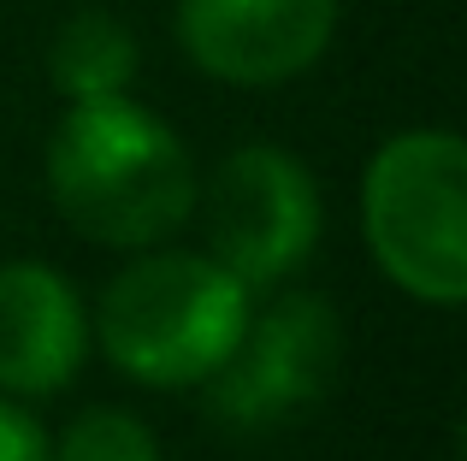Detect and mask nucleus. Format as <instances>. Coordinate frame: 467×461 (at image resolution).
Returning a JSON list of instances; mask_svg holds the SVG:
<instances>
[{
    "instance_id": "obj_1",
    "label": "nucleus",
    "mask_w": 467,
    "mask_h": 461,
    "mask_svg": "<svg viewBox=\"0 0 467 461\" xmlns=\"http://www.w3.org/2000/svg\"><path fill=\"white\" fill-rule=\"evenodd\" d=\"M47 196L101 249H154L195 213V160L183 137L130 95L71 101L47 142Z\"/></svg>"
},
{
    "instance_id": "obj_2",
    "label": "nucleus",
    "mask_w": 467,
    "mask_h": 461,
    "mask_svg": "<svg viewBox=\"0 0 467 461\" xmlns=\"http://www.w3.org/2000/svg\"><path fill=\"white\" fill-rule=\"evenodd\" d=\"M249 296L254 290L213 254L154 249L101 290L95 343L125 379L154 391L207 384L249 325Z\"/></svg>"
},
{
    "instance_id": "obj_3",
    "label": "nucleus",
    "mask_w": 467,
    "mask_h": 461,
    "mask_svg": "<svg viewBox=\"0 0 467 461\" xmlns=\"http://www.w3.org/2000/svg\"><path fill=\"white\" fill-rule=\"evenodd\" d=\"M361 237L379 272L426 308L467 296V149L456 130H402L361 172Z\"/></svg>"
},
{
    "instance_id": "obj_4",
    "label": "nucleus",
    "mask_w": 467,
    "mask_h": 461,
    "mask_svg": "<svg viewBox=\"0 0 467 461\" xmlns=\"http://www.w3.org/2000/svg\"><path fill=\"white\" fill-rule=\"evenodd\" d=\"M207 254L249 290L302 272L319 242V184L278 142H249L225 154L207 178Z\"/></svg>"
},
{
    "instance_id": "obj_5",
    "label": "nucleus",
    "mask_w": 467,
    "mask_h": 461,
    "mask_svg": "<svg viewBox=\"0 0 467 461\" xmlns=\"http://www.w3.org/2000/svg\"><path fill=\"white\" fill-rule=\"evenodd\" d=\"M343 355V325L331 313L326 296H278L266 313H249L237 349L225 355V367L207 379V408L213 420L243 432L296 420L319 391H331Z\"/></svg>"
},
{
    "instance_id": "obj_6",
    "label": "nucleus",
    "mask_w": 467,
    "mask_h": 461,
    "mask_svg": "<svg viewBox=\"0 0 467 461\" xmlns=\"http://www.w3.org/2000/svg\"><path fill=\"white\" fill-rule=\"evenodd\" d=\"M343 0H178V47L195 71L237 89H273L319 66Z\"/></svg>"
},
{
    "instance_id": "obj_7",
    "label": "nucleus",
    "mask_w": 467,
    "mask_h": 461,
    "mask_svg": "<svg viewBox=\"0 0 467 461\" xmlns=\"http://www.w3.org/2000/svg\"><path fill=\"white\" fill-rule=\"evenodd\" d=\"M89 355V313L66 272L42 261L0 266V391L54 396Z\"/></svg>"
},
{
    "instance_id": "obj_8",
    "label": "nucleus",
    "mask_w": 467,
    "mask_h": 461,
    "mask_svg": "<svg viewBox=\"0 0 467 461\" xmlns=\"http://www.w3.org/2000/svg\"><path fill=\"white\" fill-rule=\"evenodd\" d=\"M47 77L66 101H113L137 77V36L101 6H78L47 42Z\"/></svg>"
},
{
    "instance_id": "obj_9",
    "label": "nucleus",
    "mask_w": 467,
    "mask_h": 461,
    "mask_svg": "<svg viewBox=\"0 0 467 461\" xmlns=\"http://www.w3.org/2000/svg\"><path fill=\"white\" fill-rule=\"evenodd\" d=\"M54 461H160V438L130 408H83L54 438Z\"/></svg>"
},
{
    "instance_id": "obj_10",
    "label": "nucleus",
    "mask_w": 467,
    "mask_h": 461,
    "mask_svg": "<svg viewBox=\"0 0 467 461\" xmlns=\"http://www.w3.org/2000/svg\"><path fill=\"white\" fill-rule=\"evenodd\" d=\"M0 461H54V438L24 403H0Z\"/></svg>"
}]
</instances>
